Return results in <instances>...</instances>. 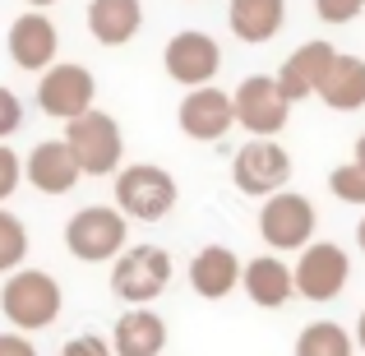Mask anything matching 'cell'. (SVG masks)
Listing matches in <instances>:
<instances>
[{"label":"cell","mask_w":365,"mask_h":356,"mask_svg":"<svg viewBox=\"0 0 365 356\" xmlns=\"http://www.w3.org/2000/svg\"><path fill=\"white\" fill-rule=\"evenodd\" d=\"M130 240V218L116 204H88L65 223V250L79 264H111Z\"/></svg>","instance_id":"cell-2"},{"label":"cell","mask_w":365,"mask_h":356,"mask_svg":"<svg viewBox=\"0 0 365 356\" xmlns=\"http://www.w3.org/2000/svg\"><path fill=\"white\" fill-rule=\"evenodd\" d=\"M162 65H167V74L176 83H185V88H208L213 74L222 70V46L208 33H199V28H185V33H176L167 42Z\"/></svg>","instance_id":"cell-11"},{"label":"cell","mask_w":365,"mask_h":356,"mask_svg":"<svg viewBox=\"0 0 365 356\" xmlns=\"http://www.w3.org/2000/svg\"><path fill=\"white\" fill-rule=\"evenodd\" d=\"M232 107H236V125L250 130V139H277L287 130V116H292V102L282 98L273 74L241 79L232 93Z\"/></svg>","instance_id":"cell-6"},{"label":"cell","mask_w":365,"mask_h":356,"mask_svg":"<svg viewBox=\"0 0 365 356\" xmlns=\"http://www.w3.org/2000/svg\"><path fill=\"white\" fill-rule=\"evenodd\" d=\"M241 255H236L232 245H204L195 259H190V287H195L204 301H222V296H232L236 287H241Z\"/></svg>","instance_id":"cell-16"},{"label":"cell","mask_w":365,"mask_h":356,"mask_svg":"<svg viewBox=\"0 0 365 356\" xmlns=\"http://www.w3.org/2000/svg\"><path fill=\"white\" fill-rule=\"evenodd\" d=\"M241 287H245L250 301L264 305V310H277V305H287L296 296V278L277 255H255L250 259L245 273H241Z\"/></svg>","instance_id":"cell-18"},{"label":"cell","mask_w":365,"mask_h":356,"mask_svg":"<svg viewBox=\"0 0 365 356\" xmlns=\"http://www.w3.org/2000/svg\"><path fill=\"white\" fill-rule=\"evenodd\" d=\"M176 125H180V134H185V139H195V143H217L236 125L232 93L213 88V83H208V88H190L185 98H180Z\"/></svg>","instance_id":"cell-13"},{"label":"cell","mask_w":365,"mask_h":356,"mask_svg":"<svg viewBox=\"0 0 365 356\" xmlns=\"http://www.w3.org/2000/svg\"><path fill=\"white\" fill-rule=\"evenodd\" d=\"M61 356H116L111 352V338H98V333H79L61 347Z\"/></svg>","instance_id":"cell-28"},{"label":"cell","mask_w":365,"mask_h":356,"mask_svg":"<svg viewBox=\"0 0 365 356\" xmlns=\"http://www.w3.org/2000/svg\"><path fill=\"white\" fill-rule=\"evenodd\" d=\"M5 51H9V61H14L19 70L46 74L56 65V51H61V33H56V24L42 14V9H28V14H19L14 24H9Z\"/></svg>","instance_id":"cell-12"},{"label":"cell","mask_w":365,"mask_h":356,"mask_svg":"<svg viewBox=\"0 0 365 356\" xmlns=\"http://www.w3.org/2000/svg\"><path fill=\"white\" fill-rule=\"evenodd\" d=\"M333 56H338V51H333V42H305V46H296V51L282 61V70L273 74L277 88H282V98L287 102L319 98V83H324V74H329Z\"/></svg>","instance_id":"cell-15"},{"label":"cell","mask_w":365,"mask_h":356,"mask_svg":"<svg viewBox=\"0 0 365 356\" xmlns=\"http://www.w3.org/2000/svg\"><path fill=\"white\" fill-rule=\"evenodd\" d=\"M319 98L333 111H361L365 107V61L361 56H342V51L333 56L329 74L319 83Z\"/></svg>","instance_id":"cell-21"},{"label":"cell","mask_w":365,"mask_h":356,"mask_svg":"<svg viewBox=\"0 0 365 356\" xmlns=\"http://www.w3.org/2000/svg\"><path fill=\"white\" fill-rule=\"evenodd\" d=\"M19 180H24V158L9 143H0V204L19 190Z\"/></svg>","instance_id":"cell-25"},{"label":"cell","mask_w":365,"mask_h":356,"mask_svg":"<svg viewBox=\"0 0 365 356\" xmlns=\"http://www.w3.org/2000/svg\"><path fill=\"white\" fill-rule=\"evenodd\" d=\"M296 356H356V338L338 320H314L296 333Z\"/></svg>","instance_id":"cell-22"},{"label":"cell","mask_w":365,"mask_h":356,"mask_svg":"<svg viewBox=\"0 0 365 356\" xmlns=\"http://www.w3.org/2000/svg\"><path fill=\"white\" fill-rule=\"evenodd\" d=\"M79 158L70 153L65 139H42L33 143V153L24 158V180L37 190V195H70L79 185Z\"/></svg>","instance_id":"cell-14"},{"label":"cell","mask_w":365,"mask_h":356,"mask_svg":"<svg viewBox=\"0 0 365 356\" xmlns=\"http://www.w3.org/2000/svg\"><path fill=\"white\" fill-rule=\"evenodd\" d=\"M361 9H365V0H314V14L324 24H351Z\"/></svg>","instance_id":"cell-27"},{"label":"cell","mask_w":365,"mask_h":356,"mask_svg":"<svg viewBox=\"0 0 365 356\" xmlns=\"http://www.w3.org/2000/svg\"><path fill=\"white\" fill-rule=\"evenodd\" d=\"M143 28L139 0H88V33L102 46H125Z\"/></svg>","instance_id":"cell-20"},{"label":"cell","mask_w":365,"mask_h":356,"mask_svg":"<svg viewBox=\"0 0 365 356\" xmlns=\"http://www.w3.org/2000/svg\"><path fill=\"white\" fill-rule=\"evenodd\" d=\"M93 98H98V83H93L88 65L56 61L46 74H37V107L51 121H79L83 111H93Z\"/></svg>","instance_id":"cell-7"},{"label":"cell","mask_w":365,"mask_h":356,"mask_svg":"<svg viewBox=\"0 0 365 356\" xmlns=\"http://www.w3.org/2000/svg\"><path fill=\"white\" fill-rule=\"evenodd\" d=\"M24 259H28V227L0 204V273H5V278L19 273Z\"/></svg>","instance_id":"cell-23"},{"label":"cell","mask_w":365,"mask_h":356,"mask_svg":"<svg viewBox=\"0 0 365 356\" xmlns=\"http://www.w3.org/2000/svg\"><path fill=\"white\" fill-rule=\"evenodd\" d=\"M162 347H167V320L148 305H130L111 329L116 356H162Z\"/></svg>","instance_id":"cell-17"},{"label":"cell","mask_w":365,"mask_h":356,"mask_svg":"<svg viewBox=\"0 0 365 356\" xmlns=\"http://www.w3.org/2000/svg\"><path fill=\"white\" fill-rule=\"evenodd\" d=\"M19 125H24V102H19L14 88H5V83H0V143H5Z\"/></svg>","instance_id":"cell-26"},{"label":"cell","mask_w":365,"mask_h":356,"mask_svg":"<svg viewBox=\"0 0 365 356\" xmlns=\"http://www.w3.org/2000/svg\"><path fill=\"white\" fill-rule=\"evenodd\" d=\"M329 190L342 199V204H361L365 208V167H356V162H342V167L329 176Z\"/></svg>","instance_id":"cell-24"},{"label":"cell","mask_w":365,"mask_h":356,"mask_svg":"<svg viewBox=\"0 0 365 356\" xmlns=\"http://www.w3.org/2000/svg\"><path fill=\"white\" fill-rule=\"evenodd\" d=\"M65 143H70V153L79 158V171L83 176H116L120 171V158H125V134L116 116H107V111H83L79 121L65 125Z\"/></svg>","instance_id":"cell-4"},{"label":"cell","mask_w":365,"mask_h":356,"mask_svg":"<svg viewBox=\"0 0 365 356\" xmlns=\"http://www.w3.org/2000/svg\"><path fill=\"white\" fill-rule=\"evenodd\" d=\"M351 338H356V347L365 352V310H361V320H356V333H351Z\"/></svg>","instance_id":"cell-30"},{"label":"cell","mask_w":365,"mask_h":356,"mask_svg":"<svg viewBox=\"0 0 365 356\" xmlns=\"http://www.w3.org/2000/svg\"><path fill=\"white\" fill-rule=\"evenodd\" d=\"M351 162H356V167H365V134L356 139V158H351Z\"/></svg>","instance_id":"cell-31"},{"label":"cell","mask_w":365,"mask_h":356,"mask_svg":"<svg viewBox=\"0 0 365 356\" xmlns=\"http://www.w3.org/2000/svg\"><path fill=\"white\" fill-rule=\"evenodd\" d=\"M24 5H33V9H46V5H56V0H24Z\"/></svg>","instance_id":"cell-33"},{"label":"cell","mask_w":365,"mask_h":356,"mask_svg":"<svg viewBox=\"0 0 365 356\" xmlns=\"http://www.w3.org/2000/svg\"><path fill=\"white\" fill-rule=\"evenodd\" d=\"M227 24L232 33L250 46H264L282 33L287 24V0H232L227 5Z\"/></svg>","instance_id":"cell-19"},{"label":"cell","mask_w":365,"mask_h":356,"mask_svg":"<svg viewBox=\"0 0 365 356\" xmlns=\"http://www.w3.org/2000/svg\"><path fill=\"white\" fill-rule=\"evenodd\" d=\"M314 204L305 195L277 190L259 208V236L268 240V250H305L314 240Z\"/></svg>","instance_id":"cell-9"},{"label":"cell","mask_w":365,"mask_h":356,"mask_svg":"<svg viewBox=\"0 0 365 356\" xmlns=\"http://www.w3.org/2000/svg\"><path fill=\"white\" fill-rule=\"evenodd\" d=\"M292 278H296V296L324 305V301H333V296H342V287H347V278H351V255L338 240H310V245L301 250V259H296Z\"/></svg>","instance_id":"cell-8"},{"label":"cell","mask_w":365,"mask_h":356,"mask_svg":"<svg viewBox=\"0 0 365 356\" xmlns=\"http://www.w3.org/2000/svg\"><path fill=\"white\" fill-rule=\"evenodd\" d=\"M176 176L158 162H134V167L116 171V208L130 223H162L176 208Z\"/></svg>","instance_id":"cell-3"},{"label":"cell","mask_w":365,"mask_h":356,"mask_svg":"<svg viewBox=\"0 0 365 356\" xmlns=\"http://www.w3.org/2000/svg\"><path fill=\"white\" fill-rule=\"evenodd\" d=\"M171 287V255L162 245H125L111 259V292L125 305H148Z\"/></svg>","instance_id":"cell-5"},{"label":"cell","mask_w":365,"mask_h":356,"mask_svg":"<svg viewBox=\"0 0 365 356\" xmlns=\"http://www.w3.org/2000/svg\"><path fill=\"white\" fill-rule=\"evenodd\" d=\"M232 180L241 195H277L292 180V153L277 139H250L232 158Z\"/></svg>","instance_id":"cell-10"},{"label":"cell","mask_w":365,"mask_h":356,"mask_svg":"<svg viewBox=\"0 0 365 356\" xmlns=\"http://www.w3.org/2000/svg\"><path fill=\"white\" fill-rule=\"evenodd\" d=\"M61 305H65V292L46 268H19V273H9L5 287H0V315L9 320L14 333L51 329V324L61 320Z\"/></svg>","instance_id":"cell-1"},{"label":"cell","mask_w":365,"mask_h":356,"mask_svg":"<svg viewBox=\"0 0 365 356\" xmlns=\"http://www.w3.org/2000/svg\"><path fill=\"white\" fill-rule=\"evenodd\" d=\"M0 356H37V347L28 342V333H0Z\"/></svg>","instance_id":"cell-29"},{"label":"cell","mask_w":365,"mask_h":356,"mask_svg":"<svg viewBox=\"0 0 365 356\" xmlns=\"http://www.w3.org/2000/svg\"><path fill=\"white\" fill-rule=\"evenodd\" d=\"M356 245H361V255H365V218H361V227H356Z\"/></svg>","instance_id":"cell-32"}]
</instances>
